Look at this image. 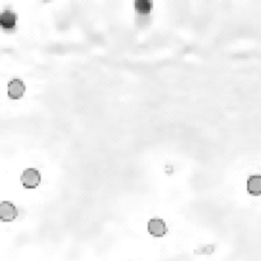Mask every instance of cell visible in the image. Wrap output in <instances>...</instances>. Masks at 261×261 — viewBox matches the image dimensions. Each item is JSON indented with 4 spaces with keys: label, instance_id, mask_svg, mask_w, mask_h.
<instances>
[{
    "label": "cell",
    "instance_id": "52a82bcc",
    "mask_svg": "<svg viewBox=\"0 0 261 261\" xmlns=\"http://www.w3.org/2000/svg\"><path fill=\"white\" fill-rule=\"evenodd\" d=\"M153 9V3L149 0H138L135 3V11L139 16H149Z\"/></svg>",
    "mask_w": 261,
    "mask_h": 261
},
{
    "label": "cell",
    "instance_id": "277c9868",
    "mask_svg": "<svg viewBox=\"0 0 261 261\" xmlns=\"http://www.w3.org/2000/svg\"><path fill=\"white\" fill-rule=\"evenodd\" d=\"M24 91H26V87H24L23 82L21 79H12L9 82L8 96L12 100H19V98L23 97Z\"/></svg>",
    "mask_w": 261,
    "mask_h": 261
},
{
    "label": "cell",
    "instance_id": "7a4b0ae2",
    "mask_svg": "<svg viewBox=\"0 0 261 261\" xmlns=\"http://www.w3.org/2000/svg\"><path fill=\"white\" fill-rule=\"evenodd\" d=\"M18 216V210L11 201H2L0 203V221L12 222Z\"/></svg>",
    "mask_w": 261,
    "mask_h": 261
},
{
    "label": "cell",
    "instance_id": "3957f363",
    "mask_svg": "<svg viewBox=\"0 0 261 261\" xmlns=\"http://www.w3.org/2000/svg\"><path fill=\"white\" fill-rule=\"evenodd\" d=\"M17 26V14L11 11H6L0 14V27L6 32H13Z\"/></svg>",
    "mask_w": 261,
    "mask_h": 261
},
{
    "label": "cell",
    "instance_id": "8992f818",
    "mask_svg": "<svg viewBox=\"0 0 261 261\" xmlns=\"http://www.w3.org/2000/svg\"><path fill=\"white\" fill-rule=\"evenodd\" d=\"M247 190L251 195L258 196L261 195V176L255 175L251 176L247 181Z\"/></svg>",
    "mask_w": 261,
    "mask_h": 261
},
{
    "label": "cell",
    "instance_id": "6da1fadb",
    "mask_svg": "<svg viewBox=\"0 0 261 261\" xmlns=\"http://www.w3.org/2000/svg\"><path fill=\"white\" fill-rule=\"evenodd\" d=\"M40 182L41 175L37 169L28 168L23 172V175H22V184H23L24 188L34 189L40 185Z\"/></svg>",
    "mask_w": 261,
    "mask_h": 261
},
{
    "label": "cell",
    "instance_id": "5b68a950",
    "mask_svg": "<svg viewBox=\"0 0 261 261\" xmlns=\"http://www.w3.org/2000/svg\"><path fill=\"white\" fill-rule=\"evenodd\" d=\"M148 231H149V233L153 235L154 237H162V236L166 235L167 227L162 219H152V221H149V223H148Z\"/></svg>",
    "mask_w": 261,
    "mask_h": 261
}]
</instances>
